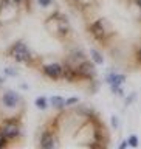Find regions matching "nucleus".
I'll list each match as a JSON object with an SVG mask.
<instances>
[{
	"instance_id": "obj_19",
	"label": "nucleus",
	"mask_w": 141,
	"mask_h": 149,
	"mask_svg": "<svg viewBox=\"0 0 141 149\" xmlns=\"http://www.w3.org/2000/svg\"><path fill=\"white\" fill-rule=\"evenodd\" d=\"M137 59H138L140 62H141V48H140V50L137 51Z\"/></svg>"
},
{
	"instance_id": "obj_4",
	"label": "nucleus",
	"mask_w": 141,
	"mask_h": 149,
	"mask_svg": "<svg viewBox=\"0 0 141 149\" xmlns=\"http://www.w3.org/2000/svg\"><path fill=\"white\" fill-rule=\"evenodd\" d=\"M19 101H20V96L13 90H6L2 96V102L8 107V109H14V107L19 104Z\"/></svg>"
},
{
	"instance_id": "obj_12",
	"label": "nucleus",
	"mask_w": 141,
	"mask_h": 149,
	"mask_svg": "<svg viewBox=\"0 0 141 149\" xmlns=\"http://www.w3.org/2000/svg\"><path fill=\"white\" fill-rule=\"evenodd\" d=\"M127 141H129V146H133V148L138 146V137H137V135H130Z\"/></svg>"
},
{
	"instance_id": "obj_17",
	"label": "nucleus",
	"mask_w": 141,
	"mask_h": 149,
	"mask_svg": "<svg viewBox=\"0 0 141 149\" xmlns=\"http://www.w3.org/2000/svg\"><path fill=\"white\" fill-rule=\"evenodd\" d=\"M127 146H129V141H123V143L119 144V149H124V148H127Z\"/></svg>"
},
{
	"instance_id": "obj_13",
	"label": "nucleus",
	"mask_w": 141,
	"mask_h": 149,
	"mask_svg": "<svg viewBox=\"0 0 141 149\" xmlns=\"http://www.w3.org/2000/svg\"><path fill=\"white\" fill-rule=\"evenodd\" d=\"M6 144H8V138L5 137L2 132H0V148H5Z\"/></svg>"
},
{
	"instance_id": "obj_10",
	"label": "nucleus",
	"mask_w": 141,
	"mask_h": 149,
	"mask_svg": "<svg viewBox=\"0 0 141 149\" xmlns=\"http://www.w3.org/2000/svg\"><path fill=\"white\" fill-rule=\"evenodd\" d=\"M90 54H92V59H93V62H95V64H102V62H104V58H102V54L98 50H92Z\"/></svg>"
},
{
	"instance_id": "obj_21",
	"label": "nucleus",
	"mask_w": 141,
	"mask_h": 149,
	"mask_svg": "<svg viewBox=\"0 0 141 149\" xmlns=\"http://www.w3.org/2000/svg\"><path fill=\"white\" fill-rule=\"evenodd\" d=\"M16 2H20V0H16Z\"/></svg>"
},
{
	"instance_id": "obj_1",
	"label": "nucleus",
	"mask_w": 141,
	"mask_h": 149,
	"mask_svg": "<svg viewBox=\"0 0 141 149\" xmlns=\"http://www.w3.org/2000/svg\"><path fill=\"white\" fill-rule=\"evenodd\" d=\"M11 56L17 61V62H20V64L30 62V61H31V51H30V48H28L22 40H19V42H16V44L13 45Z\"/></svg>"
},
{
	"instance_id": "obj_7",
	"label": "nucleus",
	"mask_w": 141,
	"mask_h": 149,
	"mask_svg": "<svg viewBox=\"0 0 141 149\" xmlns=\"http://www.w3.org/2000/svg\"><path fill=\"white\" fill-rule=\"evenodd\" d=\"M106 81L110 84V87H119L121 84H124L126 76L124 74H119V73H109L106 76Z\"/></svg>"
},
{
	"instance_id": "obj_16",
	"label": "nucleus",
	"mask_w": 141,
	"mask_h": 149,
	"mask_svg": "<svg viewBox=\"0 0 141 149\" xmlns=\"http://www.w3.org/2000/svg\"><path fill=\"white\" fill-rule=\"evenodd\" d=\"M5 72H6L8 74H11V76H14V74H16V72H14L13 68H6V70H5Z\"/></svg>"
},
{
	"instance_id": "obj_20",
	"label": "nucleus",
	"mask_w": 141,
	"mask_h": 149,
	"mask_svg": "<svg viewBox=\"0 0 141 149\" xmlns=\"http://www.w3.org/2000/svg\"><path fill=\"white\" fill-rule=\"evenodd\" d=\"M135 3H137V5H138V6L141 8V0H135Z\"/></svg>"
},
{
	"instance_id": "obj_9",
	"label": "nucleus",
	"mask_w": 141,
	"mask_h": 149,
	"mask_svg": "<svg viewBox=\"0 0 141 149\" xmlns=\"http://www.w3.org/2000/svg\"><path fill=\"white\" fill-rule=\"evenodd\" d=\"M51 106H53L54 109H62L65 106V100L62 96H53L51 98Z\"/></svg>"
},
{
	"instance_id": "obj_8",
	"label": "nucleus",
	"mask_w": 141,
	"mask_h": 149,
	"mask_svg": "<svg viewBox=\"0 0 141 149\" xmlns=\"http://www.w3.org/2000/svg\"><path fill=\"white\" fill-rule=\"evenodd\" d=\"M40 146L45 148V149L54 148V140H53L51 132H44V135H42V138H40Z\"/></svg>"
},
{
	"instance_id": "obj_2",
	"label": "nucleus",
	"mask_w": 141,
	"mask_h": 149,
	"mask_svg": "<svg viewBox=\"0 0 141 149\" xmlns=\"http://www.w3.org/2000/svg\"><path fill=\"white\" fill-rule=\"evenodd\" d=\"M44 73L45 76H48L51 79H59V78H64V68L60 64H48L44 67Z\"/></svg>"
},
{
	"instance_id": "obj_11",
	"label": "nucleus",
	"mask_w": 141,
	"mask_h": 149,
	"mask_svg": "<svg viewBox=\"0 0 141 149\" xmlns=\"http://www.w3.org/2000/svg\"><path fill=\"white\" fill-rule=\"evenodd\" d=\"M36 106L39 107L40 110H45L47 106H48V102H47V98H45V96H39V98L36 100Z\"/></svg>"
},
{
	"instance_id": "obj_5",
	"label": "nucleus",
	"mask_w": 141,
	"mask_h": 149,
	"mask_svg": "<svg viewBox=\"0 0 141 149\" xmlns=\"http://www.w3.org/2000/svg\"><path fill=\"white\" fill-rule=\"evenodd\" d=\"M102 23H104L102 20H98V22H95V23L90 25V33L93 34V37L98 39V40H102L106 37V28H104Z\"/></svg>"
},
{
	"instance_id": "obj_6",
	"label": "nucleus",
	"mask_w": 141,
	"mask_h": 149,
	"mask_svg": "<svg viewBox=\"0 0 141 149\" xmlns=\"http://www.w3.org/2000/svg\"><path fill=\"white\" fill-rule=\"evenodd\" d=\"M78 72L81 74V78H93V74H95V72H93V64L88 62V61H84L82 64H79Z\"/></svg>"
},
{
	"instance_id": "obj_15",
	"label": "nucleus",
	"mask_w": 141,
	"mask_h": 149,
	"mask_svg": "<svg viewBox=\"0 0 141 149\" xmlns=\"http://www.w3.org/2000/svg\"><path fill=\"white\" fill-rule=\"evenodd\" d=\"M37 2H39V3L42 5V6H50L53 0H37Z\"/></svg>"
},
{
	"instance_id": "obj_14",
	"label": "nucleus",
	"mask_w": 141,
	"mask_h": 149,
	"mask_svg": "<svg viewBox=\"0 0 141 149\" xmlns=\"http://www.w3.org/2000/svg\"><path fill=\"white\" fill-rule=\"evenodd\" d=\"M76 102H78V98H76V96H72V98H68V100L65 101V104H67V106H72V104H76Z\"/></svg>"
},
{
	"instance_id": "obj_3",
	"label": "nucleus",
	"mask_w": 141,
	"mask_h": 149,
	"mask_svg": "<svg viewBox=\"0 0 141 149\" xmlns=\"http://www.w3.org/2000/svg\"><path fill=\"white\" fill-rule=\"evenodd\" d=\"M0 132H2L8 140H11V138H16L17 135L20 134V129H19V124L16 123V121H8V123L3 124V127H2Z\"/></svg>"
},
{
	"instance_id": "obj_18",
	"label": "nucleus",
	"mask_w": 141,
	"mask_h": 149,
	"mask_svg": "<svg viewBox=\"0 0 141 149\" xmlns=\"http://www.w3.org/2000/svg\"><path fill=\"white\" fill-rule=\"evenodd\" d=\"M112 123H113V127H116V126H118V120L113 116V118H112Z\"/></svg>"
}]
</instances>
